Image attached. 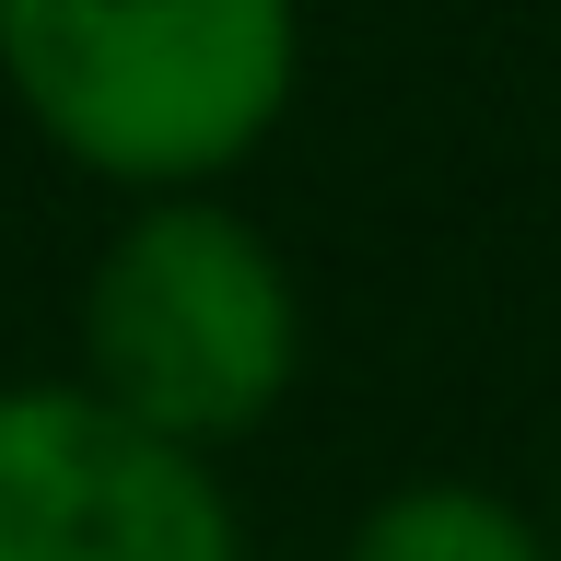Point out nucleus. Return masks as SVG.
Returning <instances> with one entry per match:
<instances>
[{
  "label": "nucleus",
  "mask_w": 561,
  "mask_h": 561,
  "mask_svg": "<svg viewBox=\"0 0 561 561\" xmlns=\"http://www.w3.org/2000/svg\"><path fill=\"white\" fill-rule=\"evenodd\" d=\"M305 70L293 0H0V82L82 175L187 199L280 129Z\"/></svg>",
  "instance_id": "f257e3e1"
},
{
  "label": "nucleus",
  "mask_w": 561,
  "mask_h": 561,
  "mask_svg": "<svg viewBox=\"0 0 561 561\" xmlns=\"http://www.w3.org/2000/svg\"><path fill=\"white\" fill-rule=\"evenodd\" d=\"M340 561H550V538L503 503V491H468V480H421L398 503L351 526Z\"/></svg>",
  "instance_id": "20e7f679"
},
{
  "label": "nucleus",
  "mask_w": 561,
  "mask_h": 561,
  "mask_svg": "<svg viewBox=\"0 0 561 561\" xmlns=\"http://www.w3.org/2000/svg\"><path fill=\"white\" fill-rule=\"evenodd\" d=\"M305 363V305L280 245L222 199H140L82 280V398L152 445H234Z\"/></svg>",
  "instance_id": "f03ea898"
},
{
  "label": "nucleus",
  "mask_w": 561,
  "mask_h": 561,
  "mask_svg": "<svg viewBox=\"0 0 561 561\" xmlns=\"http://www.w3.org/2000/svg\"><path fill=\"white\" fill-rule=\"evenodd\" d=\"M0 561H245L210 456L152 445L82 386L0 398Z\"/></svg>",
  "instance_id": "7ed1b4c3"
}]
</instances>
